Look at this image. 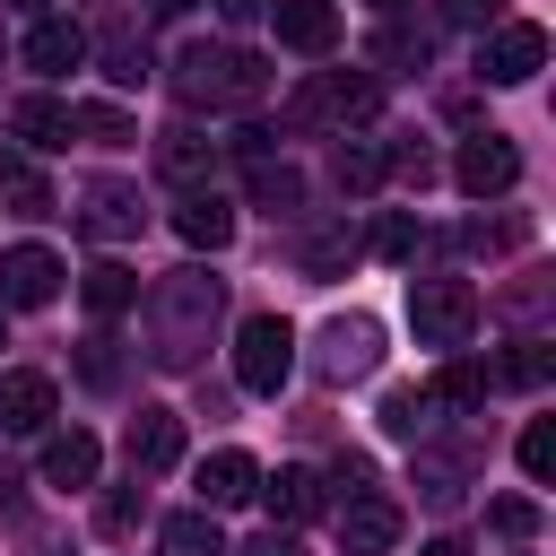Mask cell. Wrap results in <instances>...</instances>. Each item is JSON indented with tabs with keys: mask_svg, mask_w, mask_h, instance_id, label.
Segmentation results:
<instances>
[{
	"mask_svg": "<svg viewBox=\"0 0 556 556\" xmlns=\"http://www.w3.org/2000/svg\"><path fill=\"white\" fill-rule=\"evenodd\" d=\"M217 321H226V278H208L200 261L165 269V278L139 295V339H148V365H156V374H191V365L208 356Z\"/></svg>",
	"mask_w": 556,
	"mask_h": 556,
	"instance_id": "obj_1",
	"label": "cell"
},
{
	"mask_svg": "<svg viewBox=\"0 0 556 556\" xmlns=\"http://www.w3.org/2000/svg\"><path fill=\"white\" fill-rule=\"evenodd\" d=\"M165 78H174V96H182L191 113H235V104H261V96H269V70H261L243 43H182Z\"/></svg>",
	"mask_w": 556,
	"mask_h": 556,
	"instance_id": "obj_2",
	"label": "cell"
},
{
	"mask_svg": "<svg viewBox=\"0 0 556 556\" xmlns=\"http://www.w3.org/2000/svg\"><path fill=\"white\" fill-rule=\"evenodd\" d=\"M374 104H382V78L374 70H304L287 87L278 122L287 130H356V122H374Z\"/></svg>",
	"mask_w": 556,
	"mask_h": 556,
	"instance_id": "obj_3",
	"label": "cell"
},
{
	"mask_svg": "<svg viewBox=\"0 0 556 556\" xmlns=\"http://www.w3.org/2000/svg\"><path fill=\"white\" fill-rule=\"evenodd\" d=\"M478 287L469 278H408V330H417V348H443V356H460L469 348V330H478Z\"/></svg>",
	"mask_w": 556,
	"mask_h": 556,
	"instance_id": "obj_4",
	"label": "cell"
},
{
	"mask_svg": "<svg viewBox=\"0 0 556 556\" xmlns=\"http://www.w3.org/2000/svg\"><path fill=\"white\" fill-rule=\"evenodd\" d=\"M295 374V330H287V313H252L243 330H235V382L243 391H278Z\"/></svg>",
	"mask_w": 556,
	"mask_h": 556,
	"instance_id": "obj_5",
	"label": "cell"
},
{
	"mask_svg": "<svg viewBox=\"0 0 556 556\" xmlns=\"http://www.w3.org/2000/svg\"><path fill=\"white\" fill-rule=\"evenodd\" d=\"M539 70H547V26H530V17L486 26V43H478V78H486V87H521V78H539Z\"/></svg>",
	"mask_w": 556,
	"mask_h": 556,
	"instance_id": "obj_6",
	"label": "cell"
},
{
	"mask_svg": "<svg viewBox=\"0 0 556 556\" xmlns=\"http://www.w3.org/2000/svg\"><path fill=\"white\" fill-rule=\"evenodd\" d=\"M374 356H382V321L374 313H330L321 339H313L321 382H356V374H374Z\"/></svg>",
	"mask_w": 556,
	"mask_h": 556,
	"instance_id": "obj_7",
	"label": "cell"
},
{
	"mask_svg": "<svg viewBox=\"0 0 556 556\" xmlns=\"http://www.w3.org/2000/svg\"><path fill=\"white\" fill-rule=\"evenodd\" d=\"M452 182H460L469 200H504V191L521 182V148H513L504 130H469L460 156H452Z\"/></svg>",
	"mask_w": 556,
	"mask_h": 556,
	"instance_id": "obj_8",
	"label": "cell"
},
{
	"mask_svg": "<svg viewBox=\"0 0 556 556\" xmlns=\"http://www.w3.org/2000/svg\"><path fill=\"white\" fill-rule=\"evenodd\" d=\"M78 226H87L96 243H130V235L148 226V200H139V182H113V174H96V182L78 191Z\"/></svg>",
	"mask_w": 556,
	"mask_h": 556,
	"instance_id": "obj_9",
	"label": "cell"
},
{
	"mask_svg": "<svg viewBox=\"0 0 556 556\" xmlns=\"http://www.w3.org/2000/svg\"><path fill=\"white\" fill-rule=\"evenodd\" d=\"M191 486H200V513H235V504H252V486H261V460L252 452H208L200 469H191Z\"/></svg>",
	"mask_w": 556,
	"mask_h": 556,
	"instance_id": "obj_10",
	"label": "cell"
},
{
	"mask_svg": "<svg viewBox=\"0 0 556 556\" xmlns=\"http://www.w3.org/2000/svg\"><path fill=\"white\" fill-rule=\"evenodd\" d=\"M61 295V261L43 252V243H17V252H0V304L9 313H26V304H52Z\"/></svg>",
	"mask_w": 556,
	"mask_h": 556,
	"instance_id": "obj_11",
	"label": "cell"
},
{
	"mask_svg": "<svg viewBox=\"0 0 556 556\" xmlns=\"http://www.w3.org/2000/svg\"><path fill=\"white\" fill-rule=\"evenodd\" d=\"M61 391L52 374H0V434H52Z\"/></svg>",
	"mask_w": 556,
	"mask_h": 556,
	"instance_id": "obj_12",
	"label": "cell"
},
{
	"mask_svg": "<svg viewBox=\"0 0 556 556\" xmlns=\"http://www.w3.org/2000/svg\"><path fill=\"white\" fill-rule=\"evenodd\" d=\"M174 235H182L191 252H217V243H235V200H226L217 182L182 191V200H174Z\"/></svg>",
	"mask_w": 556,
	"mask_h": 556,
	"instance_id": "obj_13",
	"label": "cell"
},
{
	"mask_svg": "<svg viewBox=\"0 0 556 556\" xmlns=\"http://www.w3.org/2000/svg\"><path fill=\"white\" fill-rule=\"evenodd\" d=\"M269 17H278V43H287V52L330 61V43H339V9H330V0H269Z\"/></svg>",
	"mask_w": 556,
	"mask_h": 556,
	"instance_id": "obj_14",
	"label": "cell"
},
{
	"mask_svg": "<svg viewBox=\"0 0 556 556\" xmlns=\"http://www.w3.org/2000/svg\"><path fill=\"white\" fill-rule=\"evenodd\" d=\"M417 391H426L434 426H452V417L486 408V365H469V356H443V365H434V382H417Z\"/></svg>",
	"mask_w": 556,
	"mask_h": 556,
	"instance_id": "obj_15",
	"label": "cell"
},
{
	"mask_svg": "<svg viewBox=\"0 0 556 556\" xmlns=\"http://www.w3.org/2000/svg\"><path fill=\"white\" fill-rule=\"evenodd\" d=\"M391 539H400V504L391 495H348L339 504V547L348 556H382Z\"/></svg>",
	"mask_w": 556,
	"mask_h": 556,
	"instance_id": "obj_16",
	"label": "cell"
},
{
	"mask_svg": "<svg viewBox=\"0 0 556 556\" xmlns=\"http://www.w3.org/2000/svg\"><path fill=\"white\" fill-rule=\"evenodd\" d=\"M78 61H87V26H78V17H35V26H26V70L70 78Z\"/></svg>",
	"mask_w": 556,
	"mask_h": 556,
	"instance_id": "obj_17",
	"label": "cell"
},
{
	"mask_svg": "<svg viewBox=\"0 0 556 556\" xmlns=\"http://www.w3.org/2000/svg\"><path fill=\"white\" fill-rule=\"evenodd\" d=\"M182 460V417L174 408H139L130 417V478H156Z\"/></svg>",
	"mask_w": 556,
	"mask_h": 556,
	"instance_id": "obj_18",
	"label": "cell"
},
{
	"mask_svg": "<svg viewBox=\"0 0 556 556\" xmlns=\"http://www.w3.org/2000/svg\"><path fill=\"white\" fill-rule=\"evenodd\" d=\"M96 469H104V443H96L87 426L43 434V486H96Z\"/></svg>",
	"mask_w": 556,
	"mask_h": 556,
	"instance_id": "obj_19",
	"label": "cell"
},
{
	"mask_svg": "<svg viewBox=\"0 0 556 556\" xmlns=\"http://www.w3.org/2000/svg\"><path fill=\"white\" fill-rule=\"evenodd\" d=\"M252 495L278 513V530H295V521H313V513H321V478H313V469H269Z\"/></svg>",
	"mask_w": 556,
	"mask_h": 556,
	"instance_id": "obj_20",
	"label": "cell"
},
{
	"mask_svg": "<svg viewBox=\"0 0 556 556\" xmlns=\"http://www.w3.org/2000/svg\"><path fill=\"white\" fill-rule=\"evenodd\" d=\"M9 130H17L26 148H70V139H78V122H70V104H61V96H17Z\"/></svg>",
	"mask_w": 556,
	"mask_h": 556,
	"instance_id": "obj_21",
	"label": "cell"
},
{
	"mask_svg": "<svg viewBox=\"0 0 556 556\" xmlns=\"http://www.w3.org/2000/svg\"><path fill=\"white\" fill-rule=\"evenodd\" d=\"M156 165H165L182 191H200V174L217 165V139H200L191 122H174V130H156Z\"/></svg>",
	"mask_w": 556,
	"mask_h": 556,
	"instance_id": "obj_22",
	"label": "cell"
},
{
	"mask_svg": "<svg viewBox=\"0 0 556 556\" xmlns=\"http://www.w3.org/2000/svg\"><path fill=\"white\" fill-rule=\"evenodd\" d=\"M382 174H391V148H382V139H339V156H330V182H339L348 200H365Z\"/></svg>",
	"mask_w": 556,
	"mask_h": 556,
	"instance_id": "obj_23",
	"label": "cell"
},
{
	"mask_svg": "<svg viewBox=\"0 0 556 556\" xmlns=\"http://www.w3.org/2000/svg\"><path fill=\"white\" fill-rule=\"evenodd\" d=\"M78 295H87V313H96V321H113V313H130V304H139V269H130V261H96V269L78 278Z\"/></svg>",
	"mask_w": 556,
	"mask_h": 556,
	"instance_id": "obj_24",
	"label": "cell"
},
{
	"mask_svg": "<svg viewBox=\"0 0 556 556\" xmlns=\"http://www.w3.org/2000/svg\"><path fill=\"white\" fill-rule=\"evenodd\" d=\"M243 174H252V200H261L269 217H295V208H304V174H295V165H278V156H252Z\"/></svg>",
	"mask_w": 556,
	"mask_h": 556,
	"instance_id": "obj_25",
	"label": "cell"
},
{
	"mask_svg": "<svg viewBox=\"0 0 556 556\" xmlns=\"http://www.w3.org/2000/svg\"><path fill=\"white\" fill-rule=\"evenodd\" d=\"M156 556H226V530H217V513H174V521L156 530Z\"/></svg>",
	"mask_w": 556,
	"mask_h": 556,
	"instance_id": "obj_26",
	"label": "cell"
},
{
	"mask_svg": "<svg viewBox=\"0 0 556 556\" xmlns=\"http://www.w3.org/2000/svg\"><path fill=\"white\" fill-rule=\"evenodd\" d=\"M0 191H9V208H17V217H52V182H43L17 148H0Z\"/></svg>",
	"mask_w": 556,
	"mask_h": 556,
	"instance_id": "obj_27",
	"label": "cell"
},
{
	"mask_svg": "<svg viewBox=\"0 0 556 556\" xmlns=\"http://www.w3.org/2000/svg\"><path fill=\"white\" fill-rule=\"evenodd\" d=\"M547 374H556L547 339H513V356H495V365H486V382H513V391H539Z\"/></svg>",
	"mask_w": 556,
	"mask_h": 556,
	"instance_id": "obj_28",
	"label": "cell"
},
{
	"mask_svg": "<svg viewBox=\"0 0 556 556\" xmlns=\"http://www.w3.org/2000/svg\"><path fill=\"white\" fill-rule=\"evenodd\" d=\"M148 70H156L148 43H139L130 26H104V78H113V87H148Z\"/></svg>",
	"mask_w": 556,
	"mask_h": 556,
	"instance_id": "obj_29",
	"label": "cell"
},
{
	"mask_svg": "<svg viewBox=\"0 0 556 556\" xmlns=\"http://www.w3.org/2000/svg\"><path fill=\"white\" fill-rule=\"evenodd\" d=\"M382 434H400V443H426V434H434V408H426V391H417V382L382 400Z\"/></svg>",
	"mask_w": 556,
	"mask_h": 556,
	"instance_id": "obj_30",
	"label": "cell"
},
{
	"mask_svg": "<svg viewBox=\"0 0 556 556\" xmlns=\"http://www.w3.org/2000/svg\"><path fill=\"white\" fill-rule=\"evenodd\" d=\"M460 486H469V478H460V460H452V452H417V495H426L434 513H452V504H460Z\"/></svg>",
	"mask_w": 556,
	"mask_h": 556,
	"instance_id": "obj_31",
	"label": "cell"
},
{
	"mask_svg": "<svg viewBox=\"0 0 556 556\" xmlns=\"http://www.w3.org/2000/svg\"><path fill=\"white\" fill-rule=\"evenodd\" d=\"M426 52H434L426 26H382L374 35V61H391V70H426Z\"/></svg>",
	"mask_w": 556,
	"mask_h": 556,
	"instance_id": "obj_32",
	"label": "cell"
},
{
	"mask_svg": "<svg viewBox=\"0 0 556 556\" xmlns=\"http://www.w3.org/2000/svg\"><path fill=\"white\" fill-rule=\"evenodd\" d=\"M356 252H365V243H356L348 226H321V235H304V269H313V278H330V269H348Z\"/></svg>",
	"mask_w": 556,
	"mask_h": 556,
	"instance_id": "obj_33",
	"label": "cell"
},
{
	"mask_svg": "<svg viewBox=\"0 0 556 556\" xmlns=\"http://www.w3.org/2000/svg\"><path fill=\"white\" fill-rule=\"evenodd\" d=\"M374 252H382V261H417V252H426V226H417L408 208H391V217L374 226Z\"/></svg>",
	"mask_w": 556,
	"mask_h": 556,
	"instance_id": "obj_34",
	"label": "cell"
},
{
	"mask_svg": "<svg viewBox=\"0 0 556 556\" xmlns=\"http://www.w3.org/2000/svg\"><path fill=\"white\" fill-rule=\"evenodd\" d=\"M521 469H530V486L556 478V417H530L521 426Z\"/></svg>",
	"mask_w": 556,
	"mask_h": 556,
	"instance_id": "obj_35",
	"label": "cell"
},
{
	"mask_svg": "<svg viewBox=\"0 0 556 556\" xmlns=\"http://www.w3.org/2000/svg\"><path fill=\"white\" fill-rule=\"evenodd\" d=\"M348 495H374V460L365 452H339L330 460V504H348Z\"/></svg>",
	"mask_w": 556,
	"mask_h": 556,
	"instance_id": "obj_36",
	"label": "cell"
},
{
	"mask_svg": "<svg viewBox=\"0 0 556 556\" xmlns=\"http://www.w3.org/2000/svg\"><path fill=\"white\" fill-rule=\"evenodd\" d=\"M70 122H78V139H104V148H113V139H130V122H122L113 104H70Z\"/></svg>",
	"mask_w": 556,
	"mask_h": 556,
	"instance_id": "obj_37",
	"label": "cell"
},
{
	"mask_svg": "<svg viewBox=\"0 0 556 556\" xmlns=\"http://www.w3.org/2000/svg\"><path fill=\"white\" fill-rule=\"evenodd\" d=\"M486 521H495L504 539H530V530H539V504H530V495H495V504H486Z\"/></svg>",
	"mask_w": 556,
	"mask_h": 556,
	"instance_id": "obj_38",
	"label": "cell"
},
{
	"mask_svg": "<svg viewBox=\"0 0 556 556\" xmlns=\"http://www.w3.org/2000/svg\"><path fill=\"white\" fill-rule=\"evenodd\" d=\"M460 243H469V252H504V243H521V217H469Z\"/></svg>",
	"mask_w": 556,
	"mask_h": 556,
	"instance_id": "obj_39",
	"label": "cell"
},
{
	"mask_svg": "<svg viewBox=\"0 0 556 556\" xmlns=\"http://www.w3.org/2000/svg\"><path fill=\"white\" fill-rule=\"evenodd\" d=\"M78 374H87L96 391H113V382H122V356H113V339H104V330L87 339V356H78Z\"/></svg>",
	"mask_w": 556,
	"mask_h": 556,
	"instance_id": "obj_40",
	"label": "cell"
},
{
	"mask_svg": "<svg viewBox=\"0 0 556 556\" xmlns=\"http://www.w3.org/2000/svg\"><path fill=\"white\" fill-rule=\"evenodd\" d=\"M139 495H148L139 478H130V486H113V495H104V530H130V521H139Z\"/></svg>",
	"mask_w": 556,
	"mask_h": 556,
	"instance_id": "obj_41",
	"label": "cell"
},
{
	"mask_svg": "<svg viewBox=\"0 0 556 556\" xmlns=\"http://www.w3.org/2000/svg\"><path fill=\"white\" fill-rule=\"evenodd\" d=\"M452 26H504V0H443Z\"/></svg>",
	"mask_w": 556,
	"mask_h": 556,
	"instance_id": "obj_42",
	"label": "cell"
},
{
	"mask_svg": "<svg viewBox=\"0 0 556 556\" xmlns=\"http://www.w3.org/2000/svg\"><path fill=\"white\" fill-rule=\"evenodd\" d=\"M226 556H304V547H295V530H261L252 547H226Z\"/></svg>",
	"mask_w": 556,
	"mask_h": 556,
	"instance_id": "obj_43",
	"label": "cell"
},
{
	"mask_svg": "<svg viewBox=\"0 0 556 556\" xmlns=\"http://www.w3.org/2000/svg\"><path fill=\"white\" fill-rule=\"evenodd\" d=\"M217 17L226 26H252V17H269V0H217Z\"/></svg>",
	"mask_w": 556,
	"mask_h": 556,
	"instance_id": "obj_44",
	"label": "cell"
},
{
	"mask_svg": "<svg viewBox=\"0 0 556 556\" xmlns=\"http://www.w3.org/2000/svg\"><path fill=\"white\" fill-rule=\"evenodd\" d=\"M17 486H26V478H9V469H0V521H9V513H17V504H26V495H17Z\"/></svg>",
	"mask_w": 556,
	"mask_h": 556,
	"instance_id": "obj_45",
	"label": "cell"
},
{
	"mask_svg": "<svg viewBox=\"0 0 556 556\" xmlns=\"http://www.w3.org/2000/svg\"><path fill=\"white\" fill-rule=\"evenodd\" d=\"M148 17H182V9H200V0H139Z\"/></svg>",
	"mask_w": 556,
	"mask_h": 556,
	"instance_id": "obj_46",
	"label": "cell"
},
{
	"mask_svg": "<svg viewBox=\"0 0 556 556\" xmlns=\"http://www.w3.org/2000/svg\"><path fill=\"white\" fill-rule=\"evenodd\" d=\"M417 556H469V547H460V539H426Z\"/></svg>",
	"mask_w": 556,
	"mask_h": 556,
	"instance_id": "obj_47",
	"label": "cell"
},
{
	"mask_svg": "<svg viewBox=\"0 0 556 556\" xmlns=\"http://www.w3.org/2000/svg\"><path fill=\"white\" fill-rule=\"evenodd\" d=\"M9 9H26V17H52V0H9Z\"/></svg>",
	"mask_w": 556,
	"mask_h": 556,
	"instance_id": "obj_48",
	"label": "cell"
},
{
	"mask_svg": "<svg viewBox=\"0 0 556 556\" xmlns=\"http://www.w3.org/2000/svg\"><path fill=\"white\" fill-rule=\"evenodd\" d=\"M374 9H382V17H400V9H408V0H374Z\"/></svg>",
	"mask_w": 556,
	"mask_h": 556,
	"instance_id": "obj_49",
	"label": "cell"
},
{
	"mask_svg": "<svg viewBox=\"0 0 556 556\" xmlns=\"http://www.w3.org/2000/svg\"><path fill=\"white\" fill-rule=\"evenodd\" d=\"M0 339H9V304H0Z\"/></svg>",
	"mask_w": 556,
	"mask_h": 556,
	"instance_id": "obj_50",
	"label": "cell"
}]
</instances>
